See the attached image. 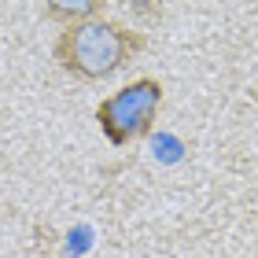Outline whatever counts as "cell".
<instances>
[{
    "instance_id": "obj_1",
    "label": "cell",
    "mask_w": 258,
    "mask_h": 258,
    "mask_svg": "<svg viewBox=\"0 0 258 258\" xmlns=\"http://www.w3.org/2000/svg\"><path fill=\"white\" fill-rule=\"evenodd\" d=\"M144 37L133 30H122L107 19H81L70 22L55 41V59L63 63V70L78 78H107L122 63H129V55L140 52Z\"/></svg>"
},
{
    "instance_id": "obj_2",
    "label": "cell",
    "mask_w": 258,
    "mask_h": 258,
    "mask_svg": "<svg viewBox=\"0 0 258 258\" xmlns=\"http://www.w3.org/2000/svg\"><path fill=\"white\" fill-rule=\"evenodd\" d=\"M159 103H162V85L151 78H140L100 103L96 122L111 144H129V140H140L144 133H151Z\"/></svg>"
},
{
    "instance_id": "obj_3",
    "label": "cell",
    "mask_w": 258,
    "mask_h": 258,
    "mask_svg": "<svg viewBox=\"0 0 258 258\" xmlns=\"http://www.w3.org/2000/svg\"><path fill=\"white\" fill-rule=\"evenodd\" d=\"M100 11V0H48V15L59 19V22H81V19H92Z\"/></svg>"
},
{
    "instance_id": "obj_4",
    "label": "cell",
    "mask_w": 258,
    "mask_h": 258,
    "mask_svg": "<svg viewBox=\"0 0 258 258\" xmlns=\"http://www.w3.org/2000/svg\"><path fill=\"white\" fill-rule=\"evenodd\" d=\"M122 4L129 11H137V15H155L162 4H170V0H122Z\"/></svg>"
}]
</instances>
